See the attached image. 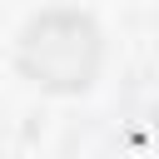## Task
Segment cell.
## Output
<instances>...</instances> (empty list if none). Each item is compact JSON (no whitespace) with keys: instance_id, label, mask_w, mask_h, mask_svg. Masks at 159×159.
<instances>
[{"instance_id":"1","label":"cell","mask_w":159,"mask_h":159,"mask_svg":"<svg viewBox=\"0 0 159 159\" xmlns=\"http://www.w3.org/2000/svg\"><path fill=\"white\" fill-rule=\"evenodd\" d=\"M25 70L55 89L84 84V75L94 70V30L84 20H70V15L40 20L25 40Z\"/></svg>"}]
</instances>
